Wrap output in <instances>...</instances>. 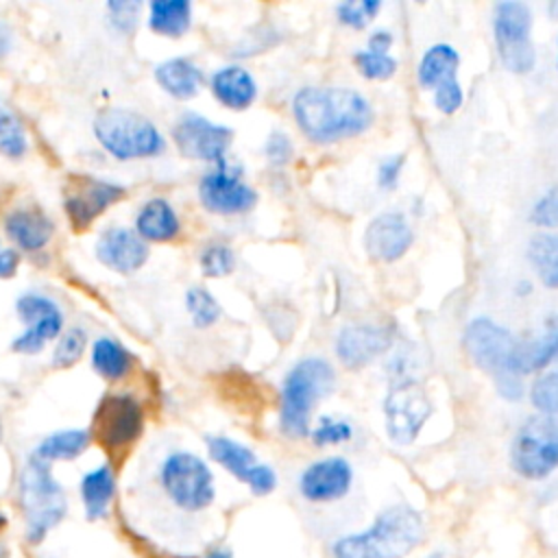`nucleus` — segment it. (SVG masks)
Listing matches in <instances>:
<instances>
[{
	"label": "nucleus",
	"instance_id": "2",
	"mask_svg": "<svg viewBox=\"0 0 558 558\" xmlns=\"http://www.w3.org/2000/svg\"><path fill=\"white\" fill-rule=\"evenodd\" d=\"M423 538V519L408 506L384 510L362 534L344 536L333 545L336 558H403Z\"/></svg>",
	"mask_w": 558,
	"mask_h": 558
},
{
	"label": "nucleus",
	"instance_id": "50",
	"mask_svg": "<svg viewBox=\"0 0 558 558\" xmlns=\"http://www.w3.org/2000/svg\"><path fill=\"white\" fill-rule=\"evenodd\" d=\"M530 290H532V288H530V283H525V286H523V283H519V286H517V294H519V296H521V294L525 296Z\"/></svg>",
	"mask_w": 558,
	"mask_h": 558
},
{
	"label": "nucleus",
	"instance_id": "28",
	"mask_svg": "<svg viewBox=\"0 0 558 558\" xmlns=\"http://www.w3.org/2000/svg\"><path fill=\"white\" fill-rule=\"evenodd\" d=\"M192 7L187 0H155L150 2L148 24L155 33L179 37L190 28Z\"/></svg>",
	"mask_w": 558,
	"mask_h": 558
},
{
	"label": "nucleus",
	"instance_id": "37",
	"mask_svg": "<svg viewBox=\"0 0 558 558\" xmlns=\"http://www.w3.org/2000/svg\"><path fill=\"white\" fill-rule=\"evenodd\" d=\"M379 0H360V2H342L338 4L336 13L338 20L351 28H364L379 11Z\"/></svg>",
	"mask_w": 558,
	"mask_h": 558
},
{
	"label": "nucleus",
	"instance_id": "30",
	"mask_svg": "<svg viewBox=\"0 0 558 558\" xmlns=\"http://www.w3.org/2000/svg\"><path fill=\"white\" fill-rule=\"evenodd\" d=\"M87 442H89V434L85 429H65L44 438L33 451V456L46 462L72 460L87 447Z\"/></svg>",
	"mask_w": 558,
	"mask_h": 558
},
{
	"label": "nucleus",
	"instance_id": "21",
	"mask_svg": "<svg viewBox=\"0 0 558 558\" xmlns=\"http://www.w3.org/2000/svg\"><path fill=\"white\" fill-rule=\"evenodd\" d=\"M554 357H558V316H549L541 333L519 342L517 373L523 377L527 373L541 371Z\"/></svg>",
	"mask_w": 558,
	"mask_h": 558
},
{
	"label": "nucleus",
	"instance_id": "24",
	"mask_svg": "<svg viewBox=\"0 0 558 558\" xmlns=\"http://www.w3.org/2000/svg\"><path fill=\"white\" fill-rule=\"evenodd\" d=\"M9 238L26 251H37L48 244L52 235V222L35 209H15L7 218Z\"/></svg>",
	"mask_w": 558,
	"mask_h": 558
},
{
	"label": "nucleus",
	"instance_id": "49",
	"mask_svg": "<svg viewBox=\"0 0 558 558\" xmlns=\"http://www.w3.org/2000/svg\"><path fill=\"white\" fill-rule=\"evenodd\" d=\"M205 558H233V554H231L229 549H222V547H220V549H211Z\"/></svg>",
	"mask_w": 558,
	"mask_h": 558
},
{
	"label": "nucleus",
	"instance_id": "8",
	"mask_svg": "<svg viewBox=\"0 0 558 558\" xmlns=\"http://www.w3.org/2000/svg\"><path fill=\"white\" fill-rule=\"evenodd\" d=\"M166 495L183 510L196 512L214 501V475L209 466L190 451L170 453L159 471Z\"/></svg>",
	"mask_w": 558,
	"mask_h": 558
},
{
	"label": "nucleus",
	"instance_id": "31",
	"mask_svg": "<svg viewBox=\"0 0 558 558\" xmlns=\"http://www.w3.org/2000/svg\"><path fill=\"white\" fill-rule=\"evenodd\" d=\"M129 351L113 338H100L94 342L92 349V364L94 368L107 379H120L131 368Z\"/></svg>",
	"mask_w": 558,
	"mask_h": 558
},
{
	"label": "nucleus",
	"instance_id": "7",
	"mask_svg": "<svg viewBox=\"0 0 558 558\" xmlns=\"http://www.w3.org/2000/svg\"><path fill=\"white\" fill-rule=\"evenodd\" d=\"M519 338H514L506 327L497 325L486 316L473 318L464 329L466 355L484 373L493 375L495 381L506 379L517 373Z\"/></svg>",
	"mask_w": 558,
	"mask_h": 558
},
{
	"label": "nucleus",
	"instance_id": "29",
	"mask_svg": "<svg viewBox=\"0 0 558 558\" xmlns=\"http://www.w3.org/2000/svg\"><path fill=\"white\" fill-rule=\"evenodd\" d=\"M530 264L547 288H558V233H541L527 246Z\"/></svg>",
	"mask_w": 558,
	"mask_h": 558
},
{
	"label": "nucleus",
	"instance_id": "42",
	"mask_svg": "<svg viewBox=\"0 0 558 558\" xmlns=\"http://www.w3.org/2000/svg\"><path fill=\"white\" fill-rule=\"evenodd\" d=\"M403 163H405V155H390L386 159H381L379 168H377V183L379 187L384 190H395L397 187V181H399V174L403 170Z\"/></svg>",
	"mask_w": 558,
	"mask_h": 558
},
{
	"label": "nucleus",
	"instance_id": "10",
	"mask_svg": "<svg viewBox=\"0 0 558 558\" xmlns=\"http://www.w3.org/2000/svg\"><path fill=\"white\" fill-rule=\"evenodd\" d=\"M384 414L388 436L399 445H408L429 418L432 403L418 381L399 371L384 399Z\"/></svg>",
	"mask_w": 558,
	"mask_h": 558
},
{
	"label": "nucleus",
	"instance_id": "48",
	"mask_svg": "<svg viewBox=\"0 0 558 558\" xmlns=\"http://www.w3.org/2000/svg\"><path fill=\"white\" fill-rule=\"evenodd\" d=\"M11 48V31L7 24L0 22V57H4Z\"/></svg>",
	"mask_w": 558,
	"mask_h": 558
},
{
	"label": "nucleus",
	"instance_id": "18",
	"mask_svg": "<svg viewBox=\"0 0 558 558\" xmlns=\"http://www.w3.org/2000/svg\"><path fill=\"white\" fill-rule=\"evenodd\" d=\"M353 480L344 458H325L310 464L299 477V490L307 501H333L349 493Z\"/></svg>",
	"mask_w": 558,
	"mask_h": 558
},
{
	"label": "nucleus",
	"instance_id": "46",
	"mask_svg": "<svg viewBox=\"0 0 558 558\" xmlns=\"http://www.w3.org/2000/svg\"><path fill=\"white\" fill-rule=\"evenodd\" d=\"M17 262H20V257L13 248L0 246V277H11L17 268Z\"/></svg>",
	"mask_w": 558,
	"mask_h": 558
},
{
	"label": "nucleus",
	"instance_id": "36",
	"mask_svg": "<svg viewBox=\"0 0 558 558\" xmlns=\"http://www.w3.org/2000/svg\"><path fill=\"white\" fill-rule=\"evenodd\" d=\"M85 344H87V336H85V331L81 327L68 329L61 336V340H59V344L54 349V355H52L54 366H61V368L72 366L81 357Z\"/></svg>",
	"mask_w": 558,
	"mask_h": 558
},
{
	"label": "nucleus",
	"instance_id": "25",
	"mask_svg": "<svg viewBox=\"0 0 558 558\" xmlns=\"http://www.w3.org/2000/svg\"><path fill=\"white\" fill-rule=\"evenodd\" d=\"M155 78L174 98H190L203 85V72L190 59H168L159 63Z\"/></svg>",
	"mask_w": 558,
	"mask_h": 558
},
{
	"label": "nucleus",
	"instance_id": "41",
	"mask_svg": "<svg viewBox=\"0 0 558 558\" xmlns=\"http://www.w3.org/2000/svg\"><path fill=\"white\" fill-rule=\"evenodd\" d=\"M140 11H142V2H109V13H111V22L120 33H131L140 20Z\"/></svg>",
	"mask_w": 558,
	"mask_h": 558
},
{
	"label": "nucleus",
	"instance_id": "45",
	"mask_svg": "<svg viewBox=\"0 0 558 558\" xmlns=\"http://www.w3.org/2000/svg\"><path fill=\"white\" fill-rule=\"evenodd\" d=\"M266 155H268V159H270L272 163H277V166L286 163V161L290 159V155H292V144H290V140H288L283 133H272V135L268 137V142H266Z\"/></svg>",
	"mask_w": 558,
	"mask_h": 558
},
{
	"label": "nucleus",
	"instance_id": "26",
	"mask_svg": "<svg viewBox=\"0 0 558 558\" xmlns=\"http://www.w3.org/2000/svg\"><path fill=\"white\" fill-rule=\"evenodd\" d=\"M113 493H116V477L107 464L85 473L81 480V497H83L87 517L89 519L102 517L113 499Z\"/></svg>",
	"mask_w": 558,
	"mask_h": 558
},
{
	"label": "nucleus",
	"instance_id": "27",
	"mask_svg": "<svg viewBox=\"0 0 558 558\" xmlns=\"http://www.w3.org/2000/svg\"><path fill=\"white\" fill-rule=\"evenodd\" d=\"M207 449H209V456L220 466H225L231 475H235L242 482H246L251 471L259 464L255 453L248 447H244L231 438H225V436L207 438Z\"/></svg>",
	"mask_w": 558,
	"mask_h": 558
},
{
	"label": "nucleus",
	"instance_id": "22",
	"mask_svg": "<svg viewBox=\"0 0 558 558\" xmlns=\"http://www.w3.org/2000/svg\"><path fill=\"white\" fill-rule=\"evenodd\" d=\"M211 92L229 109H246L257 94L253 76L238 65H227L214 72Z\"/></svg>",
	"mask_w": 558,
	"mask_h": 558
},
{
	"label": "nucleus",
	"instance_id": "13",
	"mask_svg": "<svg viewBox=\"0 0 558 558\" xmlns=\"http://www.w3.org/2000/svg\"><path fill=\"white\" fill-rule=\"evenodd\" d=\"M198 196L209 211L216 214H242L255 203V190H251L227 161H218V168L201 179Z\"/></svg>",
	"mask_w": 558,
	"mask_h": 558
},
{
	"label": "nucleus",
	"instance_id": "39",
	"mask_svg": "<svg viewBox=\"0 0 558 558\" xmlns=\"http://www.w3.org/2000/svg\"><path fill=\"white\" fill-rule=\"evenodd\" d=\"M353 436V429L347 421H340V418H329V416H323L318 427L312 432V440L316 445H338V442H344Z\"/></svg>",
	"mask_w": 558,
	"mask_h": 558
},
{
	"label": "nucleus",
	"instance_id": "12",
	"mask_svg": "<svg viewBox=\"0 0 558 558\" xmlns=\"http://www.w3.org/2000/svg\"><path fill=\"white\" fill-rule=\"evenodd\" d=\"M124 190L116 183H107L94 177H72L65 185V211L74 229H85L109 205L122 198Z\"/></svg>",
	"mask_w": 558,
	"mask_h": 558
},
{
	"label": "nucleus",
	"instance_id": "20",
	"mask_svg": "<svg viewBox=\"0 0 558 558\" xmlns=\"http://www.w3.org/2000/svg\"><path fill=\"white\" fill-rule=\"evenodd\" d=\"M460 65L458 50L449 44L429 46L416 68V78L425 89H442L458 83L456 72Z\"/></svg>",
	"mask_w": 558,
	"mask_h": 558
},
{
	"label": "nucleus",
	"instance_id": "44",
	"mask_svg": "<svg viewBox=\"0 0 558 558\" xmlns=\"http://www.w3.org/2000/svg\"><path fill=\"white\" fill-rule=\"evenodd\" d=\"M246 484H248V488H251L255 495H268V493L275 490V486H277V475H275V471H272L268 464H262V462H259V464L251 471Z\"/></svg>",
	"mask_w": 558,
	"mask_h": 558
},
{
	"label": "nucleus",
	"instance_id": "47",
	"mask_svg": "<svg viewBox=\"0 0 558 558\" xmlns=\"http://www.w3.org/2000/svg\"><path fill=\"white\" fill-rule=\"evenodd\" d=\"M392 46V35L388 31H375L371 37H368V50L373 52H384L388 54Z\"/></svg>",
	"mask_w": 558,
	"mask_h": 558
},
{
	"label": "nucleus",
	"instance_id": "51",
	"mask_svg": "<svg viewBox=\"0 0 558 558\" xmlns=\"http://www.w3.org/2000/svg\"><path fill=\"white\" fill-rule=\"evenodd\" d=\"M549 15H551L554 20H558V0H554V2L549 4Z\"/></svg>",
	"mask_w": 558,
	"mask_h": 558
},
{
	"label": "nucleus",
	"instance_id": "23",
	"mask_svg": "<svg viewBox=\"0 0 558 558\" xmlns=\"http://www.w3.org/2000/svg\"><path fill=\"white\" fill-rule=\"evenodd\" d=\"M135 229L142 240L168 242L179 233V218L168 201L153 198L140 209Z\"/></svg>",
	"mask_w": 558,
	"mask_h": 558
},
{
	"label": "nucleus",
	"instance_id": "38",
	"mask_svg": "<svg viewBox=\"0 0 558 558\" xmlns=\"http://www.w3.org/2000/svg\"><path fill=\"white\" fill-rule=\"evenodd\" d=\"M201 268L207 277H222L235 268V255L225 244H211L201 255Z\"/></svg>",
	"mask_w": 558,
	"mask_h": 558
},
{
	"label": "nucleus",
	"instance_id": "17",
	"mask_svg": "<svg viewBox=\"0 0 558 558\" xmlns=\"http://www.w3.org/2000/svg\"><path fill=\"white\" fill-rule=\"evenodd\" d=\"M414 242V233L408 220L399 211H384L375 216L364 231V248L375 262L401 259Z\"/></svg>",
	"mask_w": 558,
	"mask_h": 558
},
{
	"label": "nucleus",
	"instance_id": "40",
	"mask_svg": "<svg viewBox=\"0 0 558 558\" xmlns=\"http://www.w3.org/2000/svg\"><path fill=\"white\" fill-rule=\"evenodd\" d=\"M530 220L538 227H558V187L545 192L532 207Z\"/></svg>",
	"mask_w": 558,
	"mask_h": 558
},
{
	"label": "nucleus",
	"instance_id": "5",
	"mask_svg": "<svg viewBox=\"0 0 558 558\" xmlns=\"http://www.w3.org/2000/svg\"><path fill=\"white\" fill-rule=\"evenodd\" d=\"M20 499L31 541H39L65 514V495L50 473V462L35 456H31L22 471Z\"/></svg>",
	"mask_w": 558,
	"mask_h": 558
},
{
	"label": "nucleus",
	"instance_id": "4",
	"mask_svg": "<svg viewBox=\"0 0 558 558\" xmlns=\"http://www.w3.org/2000/svg\"><path fill=\"white\" fill-rule=\"evenodd\" d=\"M94 133L102 148L118 159L153 157L163 150L166 142L157 126L126 109H107L94 122Z\"/></svg>",
	"mask_w": 558,
	"mask_h": 558
},
{
	"label": "nucleus",
	"instance_id": "16",
	"mask_svg": "<svg viewBox=\"0 0 558 558\" xmlns=\"http://www.w3.org/2000/svg\"><path fill=\"white\" fill-rule=\"evenodd\" d=\"M395 331L381 323L347 325L336 338V353L349 368H360L373 362L392 344Z\"/></svg>",
	"mask_w": 558,
	"mask_h": 558
},
{
	"label": "nucleus",
	"instance_id": "14",
	"mask_svg": "<svg viewBox=\"0 0 558 558\" xmlns=\"http://www.w3.org/2000/svg\"><path fill=\"white\" fill-rule=\"evenodd\" d=\"M17 314L22 320L28 323V329L13 340V351L17 353H37L48 340L57 338L61 331V312L48 296H20Z\"/></svg>",
	"mask_w": 558,
	"mask_h": 558
},
{
	"label": "nucleus",
	"instance_id": "43",
	"mask_svg": "<svg viewBox=\"0 0 558 558\" xmlns=\"http://www.w3.org/2000/svg\"><path fill=\"white\" fill-rule=\"evenodd\" d=\"M462 100H464V94H462L460 83H453L449 87H442V89L434 92V105L445 116L456 113L462 107Z\"/></svg>",
	"mask_w": 558,
	"mask_h": 558
},
{
	"label": "nucleus",
	"instance_id": "32",
	"mask_svg": "<svg viewBox=\"0 0 558 558\" xmlns=\"http://www.w3.org/2000/svg\"><path fill=\"white\" fill-rule=\"evenodd\" d=\"M532 405L541 410V414L558 416V366L541 375L530 390Z\"/></svg>",
	"mask_w": 558,
	"mask_h": 558
},
{
	"label": "nucleus",
	"instance_id": "35",
	"mask_svg": "<svg viewBox=\"0 0 558 558\" xmlns=\"http://www.w3.org/2000/svg\"><path fill=\"white\" fill-rule=\"evenodd\" d=\"M185 305H187V312H190L196 327H209L220 316V305L216 303V299L205 288H192L187 292Z\"/></svg>",
	"mask_w": 558,
	"mask_h": 558
},
{
	"label": "nucleus",
	"instance_id": "34",
	"mask_svg": "<svg viewBox=\"0 0 558 558\" xmlns=\"http://www.w3.org/2000/svg\"><path fill=\"white\" fill-rule=\"evenodd\" d=\"M357 70L362 72V76L373 78V81H386L390 76H395L397 72V61L390 54L384 52H373V50H357L353 57Z\"/></svg>",
	"mask_w": 558,
	"mask_h": 558
},
{
	"label": "nucleus",
	"instance_id": "15",
	"mask_svg": "<svg viewBox=\"0 0 558 558\" xmlns=\"http://www.w3.org/2000/svg\"><path fill=\"white\" fill-rule=\"evenodd\" d=\"M94 427L102 445L111 449L129 445L142 429L140 403L129 395H113L102 399L96 410Z\"/></svg>",
	"mask_w": 558,
	"mask_h": 558
},
{
	"label": "nucleus",
	"instance_id": "11",
	"mask_svg": "<svg viewBox=\"0 0 558 558\" xmlns=\"http://www.w3.org/2000/svg\"><path fill=\"white\" fill-rule=\"evenodd\" d=\"M177 148L190 159L222 161L231 142V131L198 113H185L174 126Z\"/></svg>",
	"mask_w": 558,
	"mask_h": 558
},
{
	"label": "nucleus",
	"instance_id": "9",
	"mask_svg": "<svg viewBox=\"0 0 558 558\" xmlns=\"http://www.w3.org/2000/svg\"><path fill=\"white\" fill-rule=\"evenodd\" d=\"M512 466L527 480H541L558 466V416L527 418L512 442Z\"/></svg>",
	"mask_w": 558,
	"mask_h": 558
},
{
	"label": "nucleus",
	"instance_id": "19",
	"mask_svg": "<svg viewBox=\"0 0 558 558\" xmlns=\"http://www.w3.org/2000/svg\"><path fill=\"white\" fill-rule=\"evenodd\" d=\"M96 255L107 268L116 272H133L146 262L148 246L146 240H142L135 231L113 227L100 235Z\"/></svg>",
	"mask_w": 558,
	"mask_h": 558
},
{
	"label": "nucleus",
	"instance_id": "1",
	"mask_svg": "<svg viewBox=\"0 0 558 558\" xmlns=\"http://www.w3.org/2000/svg\"><path fill=\"white\" fill-rule=\"evenodd\" d=\"M299 129L318 144L364 133L373 122L368 100L347 87H303L292 100Z\"/></svg>",
	"mask_w": 558,
	"mask_h": 558
},
{
	"label": "nucleus",
	"instance_id": "33",
	"mask_svg": "<svg viewBox=\"0 0 558 558\" xmlns=\"http://www.w3.org/2000/svg\"><path fill=\"white\" fill-rule=\"evenodd\" d=\"M0 150L9 157H20L26 150V133L17 118L0 102Z\"/></svg>",
	"mask_w": 558,
	"mask_h": 558
},
{
	"label": "nucleus",
	"instance_id": "6",
	"mask_svg": "<svg viewBox=\"0 0 558 558\" xmlns=\"http://www.w3.org/2000/svg\"><path fill=\"white\" fill-rule=\"evenodd\" d=\"M493 33L506 70L512 74H527L534 70L536 50L532 44V11L525 2H499L493 13Z\"/></svg>",
	"mask_w": 558,
	"mask_h": 558
},
{
	"label": "nucleus",
	"instance_id": "3",
	"mask_svg": "<svg viewBox=\"0 0 558 558\" xmlns=\"http://www.w3.org/2000/svg\"><path fill=\"white\" fill-rule=\"evenodd\" d=\"M333 368L320 357L301 360L283 379L281 388V432L292 438L307 436L310 414L316 401L331 392Z\"/></svg>",
	"mask_w": 558,
	"mask_h": 558
}]
</instances>
